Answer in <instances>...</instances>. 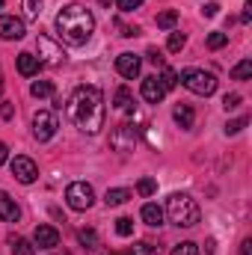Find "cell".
I'll use <instances>...</instances> for the list:
<instances>
[{
    "mask_svg": "<svg viewBox=\"0 0 252 255\" xmlns=\"http://www.w3.org/2000/svg\"><path fill=\"white\" fill-rule=\"evenodd\" d=\"M68 119L74 128H80L83 133H98L104 128V95L98 86H77L65 104Z\"/></svg>",
    "mask_w": 252,
    "mask_h": 255,
    "instance_id": "obj_1",
    "label": "cell"
},
{
    "mask_svg": "<svg viewBox=\"0 0 252 255\" xmlns=\"http://www.w3.org/2000/svg\"><path fill=\"white\" fill-rule=\"evenodd\" d=\"M54 27H57L60 42L80 48V45H86V42L92 39V33H95V18H92V12H89L83 3H68V6H63V9L57 12Z\"/></svg>",
    "mask_w": 252,
    "mask_h": 255,
    "instance_id": "obj_2",
    "label": "cell"
},
{
    "mask_svg": "<svg viewBox=\"0 0 252 255\" xmlns=\"http://www.w3.org/2000/svg\"><path fill=\"white\" fill-rule=\"evenodd\" d=\"M166 214H169V220H172L175 226H181V229H193V226L199 223V217H202L196 199L187 196V193H172L169 202H166Z\"/></svg>",
    "mask_w": 252,
    "mask_h": 255,
    "instance_id": "obj_3",
    "label": "cell"
},
{
    "mask_svg": "<svg viewBox=\"0 0 252 255\" xmlns=\"http://www.w3.org/2000/svg\"><path fill=\"white\" fill-rule=\"evenodd\" d=\"M178 80L187 86L193 95H214L217 92V77L211 71H202V68H184Z\"/></svg>",
    "mask_w": 252,
    "mask_h": 255,
    "instance_id": "obj_4",
    "label": "cell"
},
{
    "mask_svg": "<svg viewBox=\"0 0 252 255\" xmlns=\"http://www.w3.org/2000/svg\"><path fill=\"white\" fill-rule=\"evenodd\" d=\"M65 202H68L71 211H89L92 202H95V190L86 181H71L65 187Z\"/></svg>",
    "mask_w": 252,
    "mask_h": 255,
    "instance_id": "obj_5",
    "label": "cell"
},
{
    "mask_svg": "<svg viewBox=\"0 0 252 255\" xmlns=\"http://www.w3.org/2000/svg\"><path fill=\"white\" fill-rule=\"evenodd\" d=\"M57 128H60V122H57V116H54L51 110H39V113L33 116V136H36L39 142H48V139L57 133Z\"/></svg>",
    "mask_w": 252,
    "mask_h": 255,
    "instance_id": "obj_6",
    "label": "cell"
},
{
    "mask_svg": "<svg viewBox=\"0 0 252 255\" xmlns=\"http://www.w3.org/2000/svg\"><path fill=\"white\" fill-rule=\"evenodd\" d=\"M110 145H113L116 151H133V145H136V125L122 122L119 128H113V133H110Z\"/></svg>",
    "mask_w": 252,
    "mask_h": 255,
    "instance_id": "obj_7",
    "label": "cell"
},
{
    "mask_svg": "<svg viewBox=\"0 0 252 255\" xmlns=\"http://www.w3.org/2000/svg\"><path fill=\"white\" fill-rule=\"evenodd\" d=\"M9 166H12V175H15L21 184H33V181L39 178V166H36L30 157H24V154H18Z\"/></svg>",
    "mask_w": 252,
    "mask_h": 255,
    "instance_id": "obj_8",
    "label": "cell"
},
{
    "mask_svg": "<svg viewBox=\"0 0 252 255\" xmlns=\"http://www.w3.org/2000/svg\"><path fill=\"white\" fill-rule=\"evenodd\" d=\"M24 21L15 18V15H0V39L6 42H15V39H24Z\"/></svg>",
    "mask_w": 252,
    "mask_h": 255,
    "instance_id": "obj_9",
    "label": "cell"
},
{
    "mask_svg": "<svg viewBox=\"0 0 252 255\" xmlns=\"http://www.w3.org/2000/svg\"><path fill=\"white\" fill-rule=\"evenodd\" d=\"M139 68H142V60L136 57V54H119L116 57V71L127 77V80H133L136 74H139Z\"/></svg>",
    "mask_w": 252,
    "mask_h": 255,
    "instance_id": "obj_10",
    "label": "cell"
},
{
    "mask_svg": "<svg viewBox=\"0 0 252 255\" xmlns=\"http://www.w3.org/2000/svg\"><path fill=\"white\" fill-rule=\"evenodd\" d=\"M33 244L42 247V250H54V247H60V232H57L54 226H36Z\"/></svg>",
    "mask_w": 252,
    "mask_h": 255,
    "instance_id": "obj_11",
    "label": "cell"
},
{
    "mask_svg": "<svg viewBox=\"0 0 252 255\" xmlns=\"http://www.w3.org/2000/svg\"><path fill=\"white\" fill-rule=\"evenodd\" d=\"M39 51H42V57H45V63L48 65H63L65 63V51L63 48H57L48 36H39Z\"/></svg>",
    "mask_w": 252,
    "mask_h": 255,
    "instance_id": "obj_12",
    "label": "cell"
},
{
    "mask_svg": "<svg viewBox=\"0 0 252 255\" xmlns=\"http://www.w3.org/2000/svg\"><path fill=\"white\" fill-rule=\"evenodd\" d=\"M163 95H166V89L160 86L157 77H142V98H145L148 104H160Z\"/></svg>",
    "mask_w": 252,
    "mask_h": 255,
    "instance_id": "obj_13",
    "label": "cell"
},
{
    "mask_svg": "<svg viewBox=\"0 0 252 255\" xmlns=\"http://www.w3.org/2000/svg\"><path fill=\"white\" fill-rule=\"evenodd\" d=\"M139 217H142V223H145V226H151V229H157V226H163V208H160V205H154V202H148V205H142V211H139Z\"/></svg>",
    "mask_w": 252,
    "mask_h": 255,
    "instance_id": "obj_14",
    "label": "cell"
},
{
    "mask_svg": "<svg viewBox=\"0 0 252 255\" xmlns=\"http://www.w3.org/2000/svg\"><path fill=\"white\" fill-rule=\"evenodd\" d=\"M0 220L3 223H18L21 220V211H18L15 199H9L6 193H0Z\"/></svg>",
    "mask_w": 252,
    "mask_h": 255,
    "instance_id": "obj_15",
    "label": "cell"
},
{
    "mask_svg": "<svg viewBox=\"0 0 252 255\" xmlns=\"http://www.w3.org/2000/svg\"><path fill=\"white\" fill-rule=\"evenodd\" d=\"M39 68H42V60L39 57H33V54H18V71L24 74V77H33V74H39Z\"/></svg>",
    "mask_w": 252,
    "mask_h": 255,
    "instance_id": "obj_16",
    "label": "cell"
},
{
    "mask_svg": "<svg viewBox=\"0 0 252 255\" xmlns=\"http://www.w3.org/2000/svg\"><path fill=\"white\" fill-rule=\"evenodd\" d=\"M172 119L178 122V128L190 130L193 122H196V113H193V107H190V104H178V107H175V113H172Z\"/></svg>",
    "mask_w": 252,
    "mask_h": 255,
    "instance_id": "obj_17",
    "label": "cell"
},
{
    "mask_svg": "<svg viewBox=\"0 0 252 255\" xmlns=\"http://www.w3.org/2000/svg\"><path fill=\"white\" fill-rule=\"evenodd\" d=\"M113 107H116V110H130V107H133V95H130L127 86H119V89H116V95H113Z\"/></svg>",
    "mask_w": 252,
    "mask_h": 255,
    "instance_id": "obj_18",
    "label": "cell"
},
{
    "mask_svg": "<svg viewBox=\"0 0 252 255\" xmlns=\"http://www.w3.org/2000/svg\"><path fill=\"white\" fill-rule=\"evenodd\" d=\"M127 199H130V190H125V187H113V190H107V196H104V202H107V208H116V205H125Z\"/></svg>",
    "mask_w": 252,
    "mask_h": 255,
    "instance_id": "obj_19",
    "label": "cell"
},
{
    "mask_svg": "<svg viewBox=\"0 0 252 255\" xmlns=\"http://www.w3.org/2000/svg\"><path fill=\"white\" fill-rule=\"evenodd\" d=\"M30 95H33V98H51V95H54V83H51V80H36V83L30 86Z\"/></svg>",
    "mask_w": 252,
    "mask_h": 255,
    "instance_id": "obj_20",
    "label": "cell"
},
{
    "mask_svg": "<svg viewBox=\"0 0 252 255\" xmlns=\"http://www.w3.org/2000/svg\"><path fill=\"white\" fill-rule=\"evenodd\" d=\"M252 77V60H244L232 68V80H250Z\"/></svg>",
    "mask_w": 252,
    "mask_h": 255,
    "instance_id": "obj_21",
    "label": "cell"
},
{
    "mask_svg": "<svg viewBox=\"0 0 252 255\" xmlns=\"http://www.w3.org/2000/svg\"><path fill=\"white\" fill-rule=\"evenodd\" d=\"M175 21H178V12H175V9H166V12L157 15V27H160V30H172Z\"/></svg>",
    "mask_w": 252,
    "mask_h": 255,
    "instance_id": "obj_22",
    "label": "cell"
},
{
    "mask_svg": "<svg viewBox=\"0 0 252 255\" xmlns=\"http://www.w3.org/2000/svg\"><path fill=\"white\" fill-rule=\"evenodd\" d=\"M33 253H36V247L30 241H24V238H15L12 241V255H33Z\"/></svg>",
    "mask_w": 252,
    "mask_h": 255,
    "instance_id": "obj_23",
    "label": "cell"
},
{
    "mask_svg": "<svg viewBox=\"0 0 252 255\" xmlns=\"http://www.w3.org/2000/svg\"><path fill=\"white\" fill-rule=\"evenodd\" d=\"M184 45H187V36H184V33H178V30H172V33H169V45H166V48H169L172 54H178Z\"/></svg>",
    "mask_w": 252,
    "mask_h": 255,
    "instance_id": "obj_24",
    "label": "cell"
},
{
    "mask_svg": "<svg viewBox=\"0 0 252 255\" xmlns=\"http://www.w3.org/2000/svg\"><path fill=\"white\" fill-rule=\"evenodd\" d=\"M157 80H160V86H163V89H166V92H169V89H175V86H178V74H175V71H172V68H163V74H160V77H157Z\"/></svg>",
    "mask_w": 252,
    "mask_h": 255,
    "instance_id": "obj_25",
    "label": "cell"
},
{
    "mask_svg": "<svg viewBox=\"0 0 252 255\" xmlns=\"http://www.w3.org/2000/svg\"><path fill=\"white\" fill-rule=\"evenodd\" d=\"M116 232H119L122 238H130V235H133V220H130V217H119V220H116Z\"/></svg>",
    "mask_w": 252,
    "mask_h": 255,
    "instance_id": "obj_26",
    "label": "cell"
},
{
    "mask_svg": "<svg viewBox=\"0 0 252 255\" xmlns=\"http://www.w3.org/2000/svg\"><path fill=\"white\" fill-rule=\"evenodd\" d=\"M154 190H157V181L154 178H139V184H136V193L139 196H151Z\"/></svg>",
    "mask_w": 252,
    "mask_h": 255,
    "instance_id": "obj_27",
    "label": "cell"
},
{
    "mask_svg": "<svg viewBox=\"0 0 252 255\" xmlns=\"http://www.w3.org/2000/svg\"><path fill=\"white\" fill-rule=\"evenodd\" d=\"M226 42H229V36H226V33H211V36H208V48H211V51H220Z\"/></svg>",
    "mask_w": 252,
    "mask_h": 255,
    "instance_id": "obj_28",
    "label": "cell"
},
{
    "mask_svg": "<svg viewBox=\"0 0 252 255\" xmlns=\"http://www.w3.org/2000/svg\"><path fill=\"white\" fill-rule=\"evenodd\" d=\"M172 255H199V247H196L193 241H184V244H178V247L172 250Z\"/></svg>",
    "mask_w": 252,
    "mask_h": 255,
    "instance_id": "obj_29",
    "label": "cell"
},
{
    "mask_svg": "<svg viewBox=\"0 0 252 255\" xmlns=\"http://www.w3.org/2000/svg\"><path fill=\"white\" fill-rule=\"evenodd\" d=\"M77 238H80V244H83V247H95V244H98V238H95V232H92V229H80V235H77Z\"/></svg>",
    "mask_w": 252,
    "mask_h": 255,
    "instance_id": "obj_30",
    "label": "cell"
},
{
    "mask_svg": "<svg viewBox=\"0 0 252 255\" xmlns=\"http://www.w3.org/2000/svg\"><path fill=\"white\" fill-rule=\"evenodd\" d=\"M127 255H160V253H157L151 244H136V247H133V250H130Z\"/></svg>",
    "mask_w": 252,
    "mask_h": 255,
    "instance_id": "obj_31",
    "label": "cell"
},
{
    "mask_svg": "<svg viewBox=\"0 0 252 255\" xmlns=\"http://www.w3.org/2000/svg\"><path fill=\"white\" fill-rule=\"evenodd\" d=\"M241 101H244V98H241L238 92L226 95V98H223V107H226V113H229V110H235V107H241Z\"/></svg>",
    "mask_w": 252,
    "mask_h": 255,
    "instance_id": "obj_32",
    "label": "cell"
},
{
    "mask_svg": "<svg viewBox=\"0 0 252 255\" xmlns=\"http://www.w3.org/2000/svg\"><path fill=\"white\" fill-rule=\"evenodd\" d=\"M247 122H250L247 116H241V119H235V122H229V125H226V133H241V130L247 128Z\"/></svg>",
    "mask_w": 252,
    "mask_h": 255,
    "instance_id": "obj_33",
    "label": "cell"
},
{
    "mask_svg": "<svg viewBox=\"0 0 252 255\" xmlns=\"http://www.w3.org/2000/svg\"><path fill=\"white\" fill-rule=\"evenodd\" d=\"M119 3V9L122 12H133V9H139L142 6V0H116Z\"/></svg>",
    "mask_w": 252,
    "mask_h": 255,
    "instance_id": "obj_34",
    "label": "cell"
},
{
    "mask_svg": "<svg viewBox=\"0 0 252 255\" xmlns=\"http://www.w3.org/2000/svg\"><path fill=\"white\" fill-rule=\"evenodd\" d=\"M0 116H3V119H6V122H9V119H12V116H15V107H12V104H9V101H0Z\"/></svg>",
    "mask_w": 252,
    "mask_h": 255,
    "instance_id": "obj_35",
    "label": "cell"
},
{
    "mask_svg": "<svg viewBox=\"0 0 252 255\" xmlns=\"http://www.w3.org/2000/svg\"><path fill=\"white\" fill-rule=\"evenodd\" d=\"M27 12L30 15H39L42 12V0H27Z\"/></svg>",
    "mask_w": 252,
    "mask_h": 255,
    "instance_id": "obj_36",
    "label": "cell"
},
{
    "mask_svg": "<svg viewBox=\"0 0 252 255\" xmlns=\"http://www.w3.org/2000/svg\"><path fill=\"white\" fill-rule=\"evenodd\" d=\"M148 60H151L154 65H160V63H163V54H160L157 48H148Z\"/></svg>",
    "mask_w": 252,
    "mask_h": 255,
    "instance_id": "obj_37",
    "label": "cell"
},
{
    "mask_svg": "<svg viewBox=\"0 0 252 255\" xmlns=\"http://www.w3.org/2000/svg\"><path fill=\"white\" fill-rule=\"evenodd\" d=\"M202 12H205V15H208V18H214V15H217V12H220V6H217V3H208V6H205V9H202Z\"/></svg>",
    "mask_w": 252,
    "mask_h": 255,
    "instance_id": "obj_38",
    "label": "cell"
},
{
    "mask_svg": "<svg viewBox=\"0 0 252 255\" xmlns=\"http://www.w3.org/2000/svg\"><path fill=\"white\" fill-rule=\"evenodd\" d=\"M6 160H9V148H6V145H3V142H0V166H3V163H6Z\"/></svg>",
    "mask_w": 252,
    "mask_h": 255,
    "instance_id": "obj_39",
    "label": "cell"
},
{
    "mask_svg": "<svg viewBox=\"0 0 252 255\" xmlns=\"http://www.w3.org/2000/svg\"><path fill=\"white\" fill-rule=\"evenodd\" d=\"M241 255H252V241H244L241 244Z\"/></svg>",
    "mask_w": 252,
    "mask_h": 255,
    "instance_id": "obj_40",
    "label": "cell"
},
{
    "mask_svg": "<svg viewBox=\"0 0 252 255\" xmlns=\"http://www.w3.org/2000/svg\"><path fill=\"white\" fill-rule=\"evenodd\" d=\"M98 3H101V6H110V3H116V0H98Z\"/></svg>",
    "mask_w": 252,
    "mask_h": 255,
    "instance_id": "obj_41",
    "label": "cell"
},
{
    "mask_svg": "<svg viewBox=\"0 0 252 255\" xmlns=\"http://www.w3.org/2000/svg\"><path fill=\"white\" fill-rule=\"evenodd\" d=\"M0 89H3V77H0Z\"/></svg>",
    "mask_w": 252,
    "mask_h": 255,
    "instance_id": "obj_42",
    "label": "cell"
},
{
    "mask_svg": "<svg viewBox=\"0 0 252 255\" xmlns=\"http://www.w3.org/2000/svg\"><path fill=\"white\" fill-rule=\"evenodd\" d=\"M0 6H3V0H0Z\"/></svg>",
    "mask_w": 252,
    "mask_h": 255,
    "instance_id": "obj_43",
    "label": "cell"
}]
</instances>
